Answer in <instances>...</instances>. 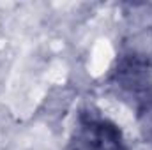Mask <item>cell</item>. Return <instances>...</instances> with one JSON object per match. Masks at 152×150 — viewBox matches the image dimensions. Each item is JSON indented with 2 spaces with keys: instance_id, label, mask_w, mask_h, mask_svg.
Listing matches in <instances>:
<instances>
[{
  "instance_id": "obj_1",
  "label": "cell",
  "mask_w": 152,
  "mask_h": 150,
  "mask_svg": "<svg viewBox=\"0 0 152 150\" xmlns=\"http://www.w3.org/2000/svg\"><path fill=\"white\" fill-rule=\"evenodd\" d=\"M76 150H126L120 129L106 118L88 117L81 118Z\"/></svg>"
}]
</instances>
